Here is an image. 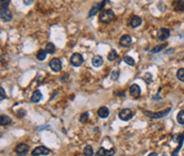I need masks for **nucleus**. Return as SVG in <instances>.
Wrapping results in <instances>:
<instances>
[{"mask_svg":"<svg viewBox=\"0 0 184 156\" xmlns=\"http://www.w3.org/2000/svg\"><path fill=\"white\" fill-rule=\"evenodd\" d=\"M124 61H125L126 63L129 64V65H135V61H134V59H133L132 57H130V56H125L124 57Z\"/></svg>","mask_w":184,"mask_h":156,"instance_id":"nucleus-25","label":"nucleus"},{"mask_svg":"<svg viewBox=\"0 0 184 156\" xmlns=\"http://www.w3.org/2000/svg\"><path fill=\"white\" fill-rule=\"evenodd\" d=\"M97 114L100 118L105 119V118L109 117V114H110V110H109V108H107V107H100V108L98 109Z\"/></svg>","mask_w":184,"mask_h":156,"instance_id":"nucleus-15","label":"nucleus"},{"mask_svg":"<svg viewBox=\"0 0 184 156\" xmlns=\"http://www.w3.org/2000/svg\"><path fill=\"white\" fill-rule=\"evenodd\" d=\"M165 47H166V44H161V45H159V46H155L154 48H153V49H151V51H150V53H160L161 50H163Z\"/></svg>","mask_w":184,"mask_h":156,"instance_id":"nucleus-24","label":"nucleus"},{"mask_svg":"<svg viewBox=\"0 0 184 156\" xmlns=\"http://www.w3.org/2000/svg\"><path fill=\"white\" fill-rule=\"evenodd\" d=\"M49 153H50V150L47 149L46 146H37V148H35L33 151H32V156H41V155H48Z\"/></svg>","mask_w":184,"mask_h":156,"instance_id":"nucleus-6","label":"nucleus"},{"mask_svg":"<svg viewBox=\"0 0 184 156\" xmlns=\"http://www.w3.org/2000/svg\"><path fill=\"white\" fill-rule=\"evenodd\" d=\"M92 63H93V65H94V66H96V68H99V66H101V65L103 64V59H102V57H101V56H99V55H96V56H94V57H93V59H92Z\"/></svg>","mask_w":184,"mask_h":156,"instance_id":"nucleus-13","label":"nucleus"},{"mask_svg":"<svg viewBox=\"0 0 184 156\" xmlns=\"http://www.w3.org/2000/svg\"><path fill=\"white\" fill-rule=\"evenodd\" d=\"M24 1V3L26 4V5H30V4L33 2V0H22Z\"/></svg>","mask_w":184,"mask_h":156,"instance_id":"nucleus-34","label":"nucleus"},{"mask_svg":"<svg viewBox=\"0 0 184 156\" xmlns=\"http://www.w3.org/2000/svg\"><path fill=\"white\" fill-rule=\"evenodd\" d=\"M130 94L132 96H135V97L139 96V94H141V88L139 87V85L134 83V85L130 87Z\"/></svg>","mask_w":184,"mask_h":156,"instance_id":"nucleus-14","label":"nucleus"},{"mask_svg":"<svg viewBox=\"0 0 184 156\" xmlns=\"http://www.w3.org/2000/svg\"><path fill=\"white\" fill-rule=\"evenodd\" d=\"M118 58V53L115 49H112L108 55V60L109 61H115V59Z\"/></svg>","mask_w":184,"mask_h":156,"instance_id":"nucleus-19","label":"nucleus"},{"mask_svg":"<svg viewBox=\"0 0 184 156\" xmlns=\"http://www.w3.org/2000/svg\"><path fill=\"white\" fill-rule=\"evenodd\" d=\"M0 92H1V96H0V99H1V101H3V99H5V97H7V96H5V92H4V89L2 88V87L0 88Z\"/></svg>","mask_w":184,"mask_h":156,"instance_id":"nucleus-32","label":"nucleus"},{"mask_svg":"<svg viewBox=\"0 0 184 156\" xmlns=\"http://www.w3.org/2000/svg\"><path fill=\"white\" fill-rule=\"evenodd\" d=\"M172 7L176 11L180 12V11H184V0H177L172 3Z\"/></svg>","mask_w":184,"mask_h":156,"instance_id":"nucleus-17","label":"nucleus"},{"mask_svg":"<svg viewBox=\"0 0 184 156\" xmlns=\"http://www.w3.org/2000/svg\"><path fill=\"white\" fill-rule=\"evenodd\" d=\"M4 1H5V0H1V2H2V3H3Z\"/></svg>","mask_w":184,"mask_h":156,"instance_id":"nucleus-36","label":"nucleus"},{"mask_svg":"<svg viewBox=\"0 0 184 156\" xmlns=\"http://www.w3.org/2000/svg\"><path fill=\"white\" fill-rule=\"evenodd\" d=\"M177 78L180 81H184V68H181L177 72Z\"/></svg>","mask_w":184,"mask_h":156,"instance_id":"nucleus-26","label":"nucleus"},{"mask_svg":"<svg viewBox=\"0 0 184 156\" xmlns=\"http://www.w3.org/2000/svg\"><path fill=\"white\" fill-rule=\"evenodd\" d=\"M11 123H12V119L9 116L1 114V117H0V124L2 125V126H7V125H10Z\"/></svg>","mask_w":184,"mask_h":156,"instance_id":"nucleus-16","label":"nucleus"},{"mask_svg":"<svg viewBox=\"0 0 184 156\" xmlns=\"http://www.w3.org/2000/svg\"><path fill=\"white\" fill-rule=\"evenodd\" d=\"M105 155V150H104V148H99V150H98L97 154H96V156H104Z\"/></svg>","mask_w":184,"mask_h":156,"instance_id":"nucleus-30","label":"nucleus"},{"mask_svg":"<svg viewBox=\"0 0 184 156\" xmlns=\"http://www.w3.org/2000/svg\"><path fill=\"white\" fill-rule=\"evenodd\" d=\"M177 121L179 124L184 125V110L179 111V114H178V116H177Z\"/></svg>","mask_w":184,"mask_h":156,"instance_id":"nucleus-23","label":"nucleus"},{"mask_svg":"<svg viewBox=\"0 0 184 156\" xmlns=\"http://www.w3.org/2000/svg\"><path fill=\"white\" fill-rule=\"evenodd\" d=\"M45 50L48 53H53L54 51H56V46H54L52 43L49 42V43H47V44H46V49Z\"/></svg>","mask_w":184,"mask_h":156,"instance_id":"nucleus-22","label":"nucleus"},{"mask_svg":"<svg viewBox=\"0 0 184 156\" xmlns=\"http://www.w3.org/2000/svg\"><path fill=\"white\" fill-rule=\"evenodd\" d=\"M133 116H134V112H133L131 109H129V108H126V109H122L120 112H119V114H118V117H119V119L122 121H129L131 120L133 118Z\"/></svg>","mask_w":184,"mask_h":156,"instance_id":"nucleus-3","label":"nucleus"},{"mask_svg":"<svg viewBox=\"0 0 184 156\" xmlns=\"http://www.w3.org/2000/svg\"><path fill=\"white\" fill-rule=\"evenodd\" d=\"M114 18H115V14L112 9H108V10H104L103 9V11H101L100 15H99V19H100V21L103 23V24L111 23Z\"/></svg>","mask_w":184,"mask_h":156,"instance_id":"nucleus-1","label":"nucleus"},{"mask_svg":"<svg viewBox=\"0 0 184 156\" xmlns=\"http://www.w3.org/2000/svg\"><path fill=\"white\" fill-rule=\"evenodd\" d=\"M183 141H184V134H182V135H181V138H180V141H179V144H178V148H177V150H176V151L172 153V156H176V155H177V153L180 151L181 146H182V142H183Z\"/></svg>","mask_w":184,"mask_h":156,"instance_id":"nucleus-28","label":"nucleus"},{"mask_svg":"<svg viewBox=\"0 0 184 156\" xmlns=\"http://www.w3.org/2000/svg\"><path fill=\"white\" fill-rule=\"evenodd\" d=\"M46 55H47V51H46V50L39 49L37 51V53H36V58H37L39 61H43V60H45Z\"/></svg>","mask_w":184,"mask_h":156,"instance_id":"nucleus-20","label":"nucleus"},{"mask_svg":"<svg viewBox=\"0 0 184 156\" xmlns=\"http://www.w3.org/2000/svg\"><path fill=\"white\" fill-rule=\"evenodd\" d=\"M15 152H16V154L19 156H24L26 154H28L29 146H27L26 143H20V144H18V146H16Z\"/></svg>","mask_w":184,"mask_h":156,"instance_id":"nucleus-9","label":"nucleus"},{"mask_svg":"<svg viewBox=\"0 0 184 156\" xmlns=\"http://www.w3.org/2000/svg\"><path fill=\"white\" fill-rule=\"evenodd\" d=\"M148 156H158V154H156V153H150Z\"/></svg>","mask_w":184,"mask_h":156,"instance_id":"nucleus-35","label":"nucleus"},{"mask_svg":"<svg viewBox=\"0 0 184 156\" xmlns=\"http://www.w3.org/2000/svg\"><path fill=\"white\" fill-rule=\"evenodd\" d=\"M70 63L73 66H80L83 63V57L80 53H73L70 58Z\"/></svg>","mask_w":184,"mask_h":156,"instance_id":"nucleus-5","label":"nucleus"},{"mask_svg":"<svg viewBox=\"0 0 184 156\" xmlns=\"http://www.w3.org/2000/svg\"><path fill=\"white\" fill-rule=\"evenodd\" d=\"M49 65L53 72H60L62 70V62L59 58H53L51 59V61L49 62Z\"/></svg>","mask_w":184,"mask_h":156,"instance_id":"nucleus-4","label":"nucleus"},{"mask_svg":"<svg viewBox=\"0 0 184 156\" xmlns=\"http://www.w3.org/2000/svg\"><path fill=\"white\" fill-rule=\"evenodd\" d=\"M115 152H116V150L115 149L108 150V151H105V155L104 156H113V155H115Z\"/></svg>","mask_w":184,"mask_h":156,"instance_id":"nucleus-31","label":"nucleus"},{"mask_svg":"<svg viewBox=\"0 0 184 156\" xmlns=\"http://www.w3.org/2000/svg\"><path fill=\"white\" fill-rule=\"evenodd\" d=\"M169 111H170V108L164 110V111H161V112H151V111H146V110H144V114H146L147 117L151 118V119H160V118H163V117H165V116H167Z\"/></svg>","mask_w":184,"mask_h":156,"instance_id":"nucleus-2","label":"nucleus"},{"mask_svg":"<svg viewBox=\"0 0 184 156\" xmlns=\"http://www.w3.org/2000/svg\"><path fill=\"white\" fill-rule=\"evenodd\" d=\"M17 112H18V114H17L18 117H24V114H24V109H19Z\"/></svg>","mask_w":184,"mask_h":156,"instance_id":"nucleus-33","label":"nucleus"},{"mask_svg":"<svg viewBox=\"0 0 184 156\" xmlns=\"http://www.w3.org/2000/svg\"><path fill=\"white\" fill-rule=\"evenodd\" d=\"M118 75H119V72L118 71H113L111 73V79L112 80H116L118 78Z\"/></svg>","mask_w":184,"mask_h":156,"instance_id":"nucleus-29","label":"nucleus"},{"mask_svg":"<svg viewBox=\"0 0 184 156\" xmlns=\"http://www.w3.org/2000/svg\"><path fill=\"white\" fill-rule=\"evenodd\" d=\"M142 18L139 17V16H132L131 17V21H130V26L132 27V28H137L141 24H142Z\"/></svg>","mask_w":184,"mask_h":156,"instance_id":"nucleus-12","label":"nucleus"},{"mask_svg":"<svg viewBox=\"0 0 184 156\" xmlns=\"http://www.w3.org/2000/svg\"><path fill=\"white\" fill-rule=\"evenodd\" d=\"M88 118H90V112L88 111H85L80 116V122L82 123H85L86 121H88Z\"/></svg>","mask_w":184,"mask_h":156,"instance_id":"nucleus-27","label":"nucleus"},{"mask_svg":"<svg viewBox=\"0 0 184 156\" xmlns=\"http://www.w3.org/2000/svg\"><path fill=\"white\" fill-rule=\"evenodd\" d=\"M83 154L85 156H93L94 155V150H93V146H86L84 148Z\"/></svg>","mask_w":184,"mask_h":156,"instance_id":"nucleus-21","label":"nucleus"},{"mask_svg":"<svg viewBox=\"0 0 184 156\" xmlns=\"http://www.w3.org/2000/svg\"><path fill=\"white\" fill-rule=\"evenodd\" d=\"M41 99H42V92H41V91H38V90L34 91L33 94H32V96H31L32 103H38Z\"/></svg>","mask_w":184,"mask_h":156,"instance_id":"nucleus-18","label":"nucleus"},{"mask_svg":"<svg viewBox=\"0 0 184 156\" xmlns=\"http://www.w3.org/2000/svg\"><path fill=\"white\" fill-rule=\"evenodd\" d=\"M105 2H107V0H103L101 3H96L93 5V8L90 9V13H88V16L90 17H92V16H94L95 14H97L98 12L100 10H103V8H104V4H105Z\"/></svg>","mask_w":184,"mask_h":156,"instance_id":"nucleus-7","label":"nucleus"},{"mask_svg":"<svg viewBox=\"0 0 184 156\" xmlns=\"http://www.w3.org/2000/svg\"><path fill=\"white\" fill-rule=\"evenodd\" d=\"M131 43H132V38L129 36V34H125V36H122L119 40V44L124 47H128L131 45Z\"/></svg>","mask_w":184,"mask_h":156,"instance_id":"nucleus-11","label":"nucleus"},{"mask_svg":"<svg viewBox=\"0 0 184 156\" xmlns=\"http://www.w3.org/2000/svg\"><path fill=\"white\" fill-rule=\"evenodd\" d=\"M0 16H1V19L3 21H10L12 19V17H13V14L7 8H1Z\"/></svg>","mask_w":184,"mask_h":156,"instance_id":"nucleus-8","label":"nucleus"},{"mask_svg":"<svg viewBox=\"0 0 184 156\" xmlns=\"http://www.w3.org/2000/svg\"><path fill=\"white\" fill-rule=\"evenodd\" d=\"M170 36V31L169 29H166V28H161L158 32V39L160 40V41H165L169 38Z\"/></svg>","mask_w":184,"mask_h":156,"instance_id":"nucleus-10","label":"nucleus"}]
</instances>
